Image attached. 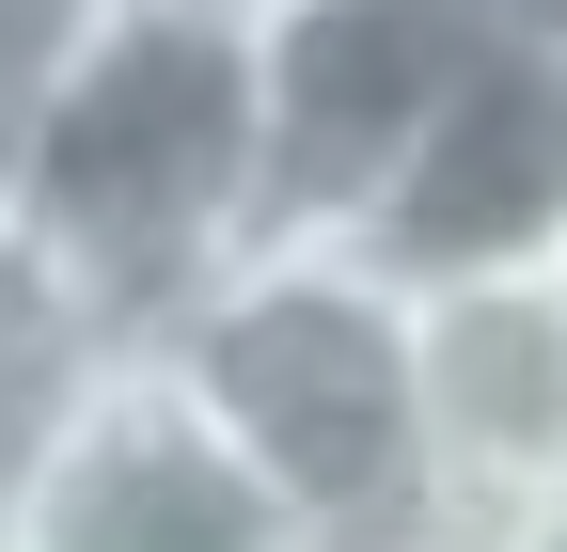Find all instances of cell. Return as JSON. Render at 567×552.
<instances>
[{"instance_id": "obj_10", "label": "cell", "mask_w": 567, "mask_h": 552, "mask_svg": "<svg viewBox=\"0 0 567 552\" xmlns=\"http://www.w3.org/2000/svg\"><path fill=\"white\" fill-rule=\"evenodd\" d=\"M488 552H567V490H536V505H505V521H488Z\"/></svg>"}, {"instance_id": "obj_2", "label": "cell", "mask_w": 567, "mask_h": 552, "mask_svg": "<svg viewBox=\"0 0 567 552\" xmlns=\"http://www.w3.org/2000/svg\"><path fill=\"white\" fill-rule=\"evenodd\" d=\"M158 348L205 379V410L252 442V473L300 505L316 552L425 521V458H410V348H394V285L331 237H252L158 316Z\"/></svg>"}, {"instance_id": "obj_8", "label": "cell", "mask_w": 567, "mask_h": 552, "mask_svg": "<svg viewBox=\"0 0 567 552\" xmlns=\"http://www.w3.org/2000/svg\"><path fill=\"white\" fill-rule=\"evenodd\" d=\"M111 17V0H0V174H17V143H32V111H48V80L80 63V32Z\"/></svg>"}, {"instance_id": "obj_3", "label": "cell", "mask_w": 567, "mask_h": 552, "mask_svg": "<svg viewBox=\"0 0 567 552\" xmlns=\"http://www.w3.org/2000/svg\"><path fill=\"white\" fill-rule=\"evenodd\" d=\"M0 552H316V536L158 331H111L0 490Z\"/></svg>"}, {"instance_id": "obj_6", "label": "cell", "mask_w": 567, "mask_h": 552, "mask_svg": "<svg viewBox=\"0 0 567 552\" xmlns=\"http://www.w3.org/2000/svg\"><path fill=\"white\" fill-rule=\"evenodd\" d=\"M394 348H410V458L442 521H505L567 490V253L394 285Z\"/></svg>"}, {"instance_id": "obj_7", "label": "cell", "mask_w": 567, "mask_h": 552, "mask_svg": "<svg viewBox=\"0 0 567 552\" xmlns=\"http://www.w3.org/2000/svg\"><path fill=\"white\" fill-rule=\"evenodd\" d=\"M95 348H111V316L63 285L17 222H0V490H17V458L48 442V410L95 379Z\"/></svg>"}, {"instance_id": "obj_9", "label": "cell", "mask_w": 567, "mask_h": 552, "mask_svg": "<svg viewBox=\"0 0 567 552\" xmlns=\"http://www.w3.org/2000/svg\"><path fill=\"white\" fill-rule=\"evenodd\" d=\"M347 552H488V521H442V505H425V521H394V536H347Z\"/></svg>"}, {"instance_id": "obj_5", "label": "cell", "mask_w": 567, "mask_h": 552, "mask_svg": "<svg viewBox=\"0 0 567 552\" xmlns=\"http://www.w3.org/2000/svg\"><path fill=\"white\" fill-rule=\"evenodd\" d=\"M379 285H442V268H520L567 253V0H520L488 63L410 126V159L331 222Z\"/></svg>"}, {"instance_id": "obj_4", "label": "cell", "mask_w": 567, "mask_h": 552, "mask_svg": "<svg viewBox=\"0 0 567 552\" xmlns=\"http://www.w3.org/2000/svg\"><path fill=\"white\" fill-rule=\"evenodd\" d=\"M520 0H252V237H331Z\"/></svg>"}, {"instance_id": "obj_1", "label": "cell", "mask_w": 567, "mask_h": 552, "mask_svg": "<svg viewBox=\"0 0 567 552\" xmlns=\"http://www.w3.org/2000/svg\"><path fill=\"white\" fill-rule=\"evenodd\" d=\"M0 222L111 331H158L252 253V0H111L0 174Z\"/></svg>"}]
</instances>
